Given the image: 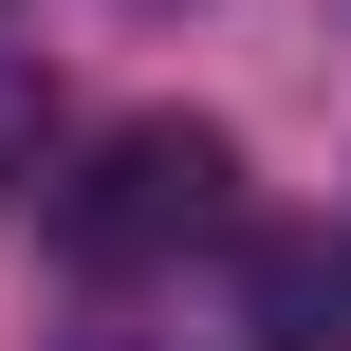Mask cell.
<instances>
[{
    "instance_id": "obj_1",
    "label": "cell",
    "mask_w": 351,
    "mask_h": 351,
    "mask_svg": "<svg viewBox=\"0 0 351 351\" xmlns=\"http://www.w3.org/2000/svg\"><path fill=\"white\" fill-rule=\"evenodd\" d=\"M222 185H241V148H222L204 111H130V130L56 185V259H74V278H148V259H185V241L222 222Z\"/></svg>"
},
{
    "instance_id": "obj_2",
    "label": "cell",
    "mask_w": 351,
    "mask_h": 351,
    "mask_svg": "<svg viewBox=\"0 0 351 351\" xmlns=\"http://www.w3.org/2000/svg\"><path fill=\"white\" fill-rule=\"evenodd\" d=\"M241 351H351V222H259L241 241Z\"/></svg>"
},
{
    "instance_id": "obj_3",
    "label": "cell",
    "mask_w": 351,
    "mask_h": 351,
    "mask_svg": "<svg viewBox=\"0 0 351 351\" xmlns=\"http://www.w3.org/2000/svg\"><path fill=\"white\" fill-rule=\"evenodd\" d=\"M37 148H56V74H37V56L0 37V204L37 185Z\"/></svg>"
},
{
    "instance_id": "obj_4",
    "label": "cell",
    "mask_w": 351,
    "mask_h": 351,
    "mask_svg": "<svg viewBox=\"0 0 351 351\" xmlns=\"http://www.w3.org/2000/svg\"><path fill=\"white\" fill-rule=\"evenodd\" d=\"M333 19H351V0H333Z\"/></svg>"
}]
</instances>
